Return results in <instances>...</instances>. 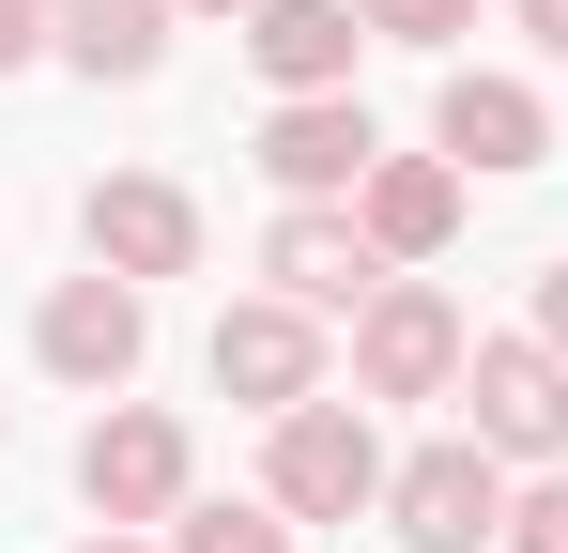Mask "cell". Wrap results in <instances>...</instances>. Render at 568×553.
Returning <instances> with one entry per match:
<instances>
[{"mask_svg":"<svg viewBox=\"0 0 568 553\" xmlns=\"http://www.w3.org/2000/svg\"><path fill=\"white\" fill-rule=\"evenodd\" d=\"M31 339H47V369H62V384H123V369H139V339H154V323H139V276H62V292H47V323H31Z\"/></svg>","mask_w":568,"mask_h":553,"instance_id":"9","label":"cell"},{"mask_svg":"<svg viewBox=\"0 0 568 553\" xmlns=\"http://www.w3.org/2000/svg\"><path fill=\"white\" fill-rule=\"evenodd\" d=\"M170 16L185 0H62V62L78 78H154L170 62Z\"/></svg>","mask_w":568,"mask_h":553,"instance_id":"14","label":"cell"},{"mask_svg":"<svg viewBox=\"0 0 568 553\" xmlns=\"http://www.w3.org/2000/svg\"><path fill=\"white\" fill-rule=\"evenodd\" d=\"M523 31H538V47H554V62H568V0H523Z\"/></svg>","mask_w":568,"mask_h":553,"instance_id":"20","label":"cell"},{"mask_svg":"<svg viewBox=\"0 0 568 553\" xmlns=\"http://www.w3.org/2000/svg\"><path fill=\"white\" fill-rule=\"evenodd\" d=\"M170 553H292V507H170Z\"/></svg>","mask_w":568,"mask_h":553,"instance_id":"15","label":"cell"},{"mask_svg":"<svg viewBox=\"0 0 568 553\" xmlns=\"http://www.w3.org/2000/svg\"><path fill=\"white\" fill-rule=\"evenodd\" d=\"M384 47H446V31H476V0H354Z\"/></svg>","mask_w":568,"mask_h":553,"instance_id":"16","label":"cell"},{"mask_svg":"<svg viewBox=\"0 0 568 553\" xmlns=\"http://www.w3.org/2000/svg\"><path fill=\"white\" fill-rule=\"evenodd\" d=\"M262 170H277V200H354L384 170V139H369L354 92H292L277 123H262Z\"/></svg>","mask_w":568,"mask_h":553,"instance_id":"6","label":"cell"},{"mask_svg":"<svg viewBox=\"0 0 568 553\" xmlns=\"http://www.w3.org/2000/svg\"><path fill=\"white\" fill-rule=\"evenodd\" d=\"M78 553H154V539H123V523H108V539H78Z\"/></svg>","mask_w":568,"mask_h":553,"instance_id":"21","label":"cell"},{"mask_svg":"<svg viewBox=\"0 0 568 553\" xmlns=\"http://www.w3.org/2000/svg\"><path fill=\"white\" fill-rule=\"evenodd\" d=\"M185 16H262V0H185Z\"/></svg>","mask_w":568,"mask_h":553,"instance_id":"22","label":"cell"},{"mask_svg":"<svg viewBox=\"0 0 568 553\" xmlns=\"http://www.w3.org/2000/svg\"><path fill=\"white\" fill-rule=\"evenodd\" d=\"M47 47H62V0H0V78L47 62Z\"/></svg>","mask_w":568,"mask_h":553,"instance_id":"18","label":"cell"},{"mask_svg":"<svg viewBox=\"0 0 568 553\" xmlns=\"http://www.w3.org/2000/svg\"><path fill=\"white\" fill-rule=\"evenodd\" d=\"M262 276H277L292 308H369V292H384V247L338 215V200H292L277 231H262Z\"/></svg>","mask_w":568,"mask_h":553,"instance_id":"8","label":"cell"},{"mask_svg":"<svg viewBox=\"0 0 568 553\" xmlns=\"http://www.w3.org/2000/svg\"><path fill=\"white\" fill-rule=\"evenodd\" d=\"M462 400H476V446L491 461H568V354L554 339H476Z\"/></svg>","mask_w":568,"mask_h":553,"instance_id":"4","label":"cell"},{"mask_svg":"<svg viewBox=\"0 0 568 553\" xmlns=\"http://www.w3.org/2000/svg\"><path fill=\"white\" fill-rule=\"evenodd\" d=\"M354 47H369L354 0H262V16H246V62L277 78V108L292 92H354Z\"/></svg>","mask_w":568,"mask_h":553,"instance_id":"12","label":"cell"},{"mask_svg":"<svg viewBox=\"0 0 568 553\" xmlns=\"http://www.w3.org/2000/svg\"><path fill=\"white\" fill-rule=\"evenodd\" d=\"M384 507H399L415 553H491L507 539V461L476 446V431H446V446H415L399 476H384Z\"/></svg>","mask_w":568,"mask_h":553,"instance_id":"3","label":"cell"},{"mask_svg":"<svg viewBox=\"0 0 568 553\" xmlns=\"http://www.w3.org/2000/svg\"><path fill=\"white\" fill-rule=\"evenodd\" d=\"M538 339H554V354H568V262L538 276Z\"/></svg>","mask_w":568,"mask_h":553,"instance_id":"19","label":"cell"},{"mask_svg":"<svg viewBox=\"0 0 568 553\" xmlns=\"http://www.w3.org/2000/svg\"><path fill=\"white\" fill-rule=\"evenodd\" d=\"M384 431H369V400H292L277 415V446H262V492H277L292 523H354V507H384Z\"/></svg>","mask_w":568,"mask_h":553,"instance_id":"1","label":"cell"},{"mask_svg":"<svg viewBox=\"0 0 568 553\" xmlns=\"http://www.w3.org/2000/svg\"><path fill=\"white\" fill-rule=\"evenodd\" d=\"M430 139H446V170H538V139H554V108H538V92L523 78H446L430 92Z\"/></svg>","mask_w":568,"mask_h":553,"instance_id":"11","label":"cell"},{"mask_svg":"<svg viewBox=\"0 0 568 553\" xmlns=\"http://www.w3.org/2000/svg\"><path fill=\"white\" fill-rule=\"evenodd\" d=\"M93 262H108V276H139V292H154V276H185V262H200V200H185L170 170L93 184Z\"/></svg>","mask_w":568,"mask_h":553,"instance_id":"10","label":"cell"},{"mask_svg":"<svg viewBox=\"0 0 568 553\" xmlns=\"http://www.w3.org/2000/svg\"><path fill=\"white\" fill-rule=\"evenodd\" d=\"M462 308H446V292H430V276H384L369 308H354V384H369V400H446V384H462Z\"/></svg>","mask_w":568,"mask_h":553,"instance_id":"2","label":"cell"},{"mask_svg":"<svg viewBox=\"0 0 568 553\" xmlns=\"http://www.w3.org/2000/svg\"><path fill=\"white\" fill-rule=\"evenodd\" d=\"M215 384H231L246 415H292V400H323V308H292V292L231 308V323H215Z\"/></svg>","mask_w":568,"mask_h":553,"instance_id":"5","label":"cell"},{"mask_svg":"<svg viewBox=\"0 0 568 553\" xmlns=\"http://www.w3.org/2000/svg\"><path fill=\"white\" fill-rule=\"evenodd\" d=\"M78 492H93L108 523H170V507H185V431H170V415H139V400H123V415H93Z\"/></svg>","mask_w":568,"mask_h":553,"instance_id":"7","label":"cell"},{"mask_svg":"<svg viewBox=\"0 0 568 553\" xmlns=\"http://www.w3.org/2000/svg\"><path fill=\"white\" fill-rule=\"evenodd\" d=\"M354 231H369L384 262H430V247L462 231V170H446V154H384V170L354 184Z\"/></svg>","mask_w":568,"mask_h":553,"instance_id":"13","label":"cell"},{"mask_svg":"<svg viewBox=\"0 0 568 553\" xmlns=\"http://www.w3.org/2000/svg\"><path fill=\"white\" fill-rule=\"evenodd\" d=\"M507 553H568V461L523 492V507H507Z\"/></svg>","mask_w":568,"mask_h":553,"instance_id":"17","label":"cell"}]
</instances>
